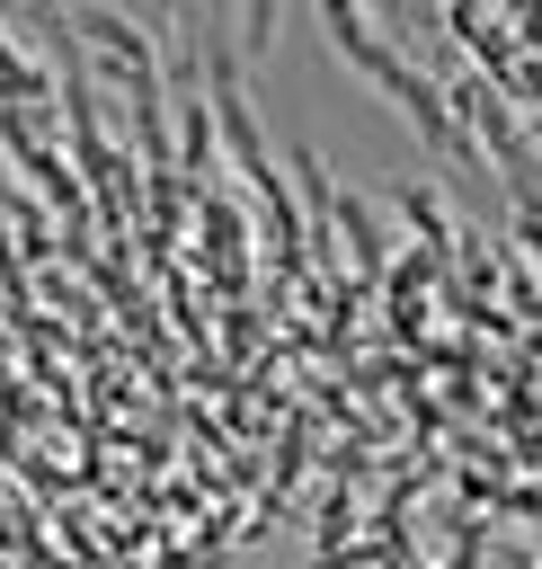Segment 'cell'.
<instances>
[{
	"instance_id": "6da1fadb",
	"label": "cell",
	"mask_w": 542,
	"mask_h": 569,
	"mask_svg": "<svg viewBox=\"0 0 542 569\" xmlns=\"http://www.w3.org/2000/svg\"><path fill=\"white\" fill-rule=\"evenodd\" d=\"M320 18H329V36H338V53H347L355 71H373V80H382V89L409 107V124H418L435 151H453V160L471 151V142H462V124H453V107L435 98V80H418V71H409V62H400L382 36H364V27H355V0H320Z\"/></svg>"
},
{
	"instance_id": "7a4b0ae2",
	"label": "cell",
	"mask_w": 542,
	"mask_h": 569,
	"mask_svg": "<svg viewBox=\"0 0 542 569\" xmlns=\"http://www.w3.org/2000/svg\"><path fill=\"white\" fill-rule=\"evenodd\" d=\"M0 89H9L18 107H44V71H36V62H27L9 36H0Z\"/></svg>"
},
{
	"instance_id": "3957f363",
	"label": "cell",
	"mask_w": 542,
	"mask_h": 569,
	"mask_svg": "<svg viewBox=\"0 0 542 569\" xmlns=\"http://www.w3.org/2000/svg\"><path fill=\"white\" fill-rule=\"evenodd\" d=\"M249 44H267V0H249Z\"/></svg>"
}]
</instances>
